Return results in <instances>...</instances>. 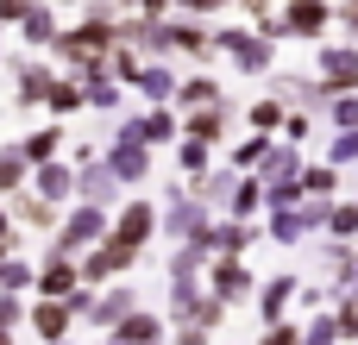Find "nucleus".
Returning <instances> with one entry per match:
<instances>
[{
    "label": "nucleus",
    "mask_w": 358,
    "mask_h": 345,
    "mask_svg": "<svg viewBox=\"0 0 358 345\" xmlns=\"http://www.w3.org/2000/svg\"><path fill=\"white\" fill-rule=\"evenodd\" d=\"M145 233H151V207H132V214H126V226H120V239H126V245H138Z\"/></svg>",
    "instance_id": "nucleus-1"
},
{
    "label": "nucleus",
    "mask_w": 358,
    "mask_h": 345,
    "mask_svg": "<svg viewBox=\"0 0 358 345\" xmlns=\"http://www.w3.org/2000/svg\"><path fill=\"white\" fill-rule=\"evenodd\" d=\"M101 233V214H76L69 220V245H82V239H94Z\"/></svg>",
    "instance_id": "nucleus-2"
},
{
    "label": "nucleus",
    "mask_w": 358,
    "mask_h": 345,
    "mask_svg": "<svg viewBox=\"0 0 358 345\" xmlns=\"http://www.w3.org/2000/svg\"><path fill=\"white\" fill-rule=\"evenodd\" d=\"M113 345H157V327L151 321H132V333H120Z\"/></svg>",
    "instance_id": "nucleus-3"
},
{
    "label": "nucleus",
    "mask_w": 358,
    "mask_h": 345,
    "mask_svg": "<svg viewBox=\"0 0 358 345\" xmlns=\"http://www.w3.org/2000/svg\"><path fill=\"white\" fill-rule=\"evenodd\" d=\"M38 333L44 339H63V308H38Z\"/></svg>",
    "instance_id": "nucleus-4"
},
{
    "label": "nucleus",
    "mask_w": 358,
    "mask_h": 345,
    "mask_svg": "<svg viewBox=\"0 0 358 345\" xmlns=\"http://www.w3.org/2000/svg\"><path fill=\"white\" fill-rule=\"evenodd\" d=\"M327 75L334 82H358V57H327Z\"/></svg>",
    "instance_id": "nucleus-5"
},
{
    "label": "nucleus",
    "mask_w": 358,
    "mask_h": 345,
    "mask_svg": "<svg viewBox=\"0 0 358 345\" xmlns=\"http://www.w3.org/2000/svg\"><path fill=\"white\" fill-rule=\"evenodd\" d=\"M113 170H120V176H138V170H145V157H138V151H132V145H126V151H120V157H113Z\"/></svg>",
    "instance_id": "nucleus-6"
},
{
    "label": "nucleus",
    "mask_w": 358,
    "mask_h": 345,
    "mask_svg": "<svg viewBox=\"0 0 358 345\" xmlns=\"http://www.w3.org/2000/svg\"><path fill=\"white\" fill-rule=\"evenodd\" d=\"M69 277H76L69 264H50V270H44V289H57V295H63V289H69Z\"/></svg>",
    "instance_id": "nucleus-7"
},
{
    "label": "nucleus",
    "mask_w": 358,
    "mask_h": 345,
    "mask_svg": "<svg viewBox=\"0 0 358 345\" xmlns=\"http://www.w3.org/2000/svg\"><path fill=\"white\" fill-rule=\"evenodd\" d=\"M38 189H44V195H63V189H69V176H63V170H44V176H38Z\"/></svg>",
    "instance_id": "nucleus-8"
},
{
    "label": "nucleus",
    "mask_w": 358,
    "mask_h": 345,
    "mask_svg": "<svg viewBox=\"0 0 358 345\" xmlns=\"http://www.w3.org/2000/svg\"><path fill=\"white\" fill-rule=\"evenodd\" d=\"M19 283H25V270L19 264H0V289H19Z\"/></svg>",
    "instance_id": "nucleus-9"
},
{
    "label": "nucleus",
    "mask_w": 358,
    "mask_h": 345,
    "mask_svg": "<svg viewBox=\"0 0 358 345\" xmlns=\"http://www.w3.org/2000/svg\"><path fill=\"white\" fill-rule=\"evenodd\" d=\"M19 182V157H0V189H13Z\"/></svg>",
    "instance_id": "nucleus-10"
},
{
    "label": "nucleus",
    "mask_w": 358,
    "mask_h": 345,
    "mask_svg": "<svg viewBox=\"0 0 358 345\" xmlns=\"http://www.w3.org/2000/svg\"><path fill=\"white\" fill-rule=\"evenodd\" d=\"M0 239H6V220H0Z\"/></svg>",
    "instance_id": "nucleus-11"
}]
</instances>
